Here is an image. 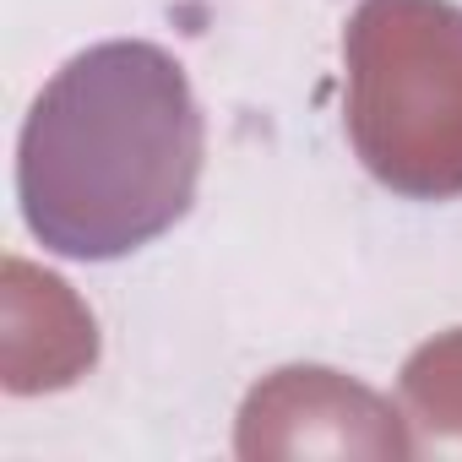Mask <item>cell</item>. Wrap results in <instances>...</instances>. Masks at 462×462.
<instances>
[{"label": "cell", "instance_id": "cell-1", "mask_svg": "<svg viewBox=\"0 0 462 462\" xmlns=\"http://www.w3.org/2000/svg\"><path fill=\"white\" fill-rule=\"evenodd\" d=\"M201 174V115L180 66L152 44L77 55L23 131L33 235L77 262H109L185 217Z\"/></svg>", "mask_w": 462, "mask_h": 462}]
</instances>
